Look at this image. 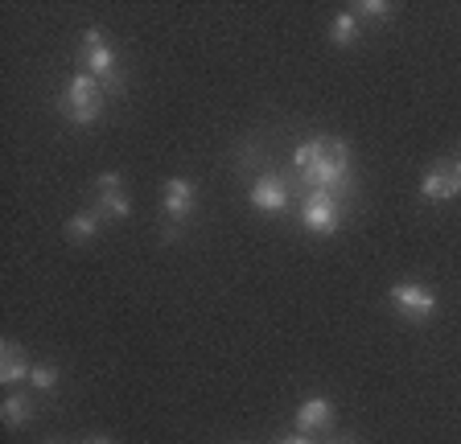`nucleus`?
Wrapping results in <instances>:
<instances>
[{
	"label": "nucleus",
	"instance_id": "obj_2",
	"mask_svg": "<svg viewBox=\"0 0 461 444\" xmlns=\"http://www.w3.org/2000/svg\"><path fill=\"white\" fill-rule=\"evenodd\" d=\"M58 107H62V116H67L70 124H78V128L95 124V120L104 116V87H99L91 75H70Z\"/></svg>",
	"mask_w": 461,
	"mask_h": 444
},
{
	"label": "nucleus",
	"instance_id": "obj_9",
	"mask_svg": "<svg viewBox=\"0 0 461 444\" xmlns=\"http://www.w3.org/2000/svg\"><path fill=\"white\" fill-rule=\"evenodd\" d=\"M95 190H99V202H95V210L104 214V218H128V210H132V202H128V193H124V185H120V173H104L95 182Z\"/></svg>",
	"mask_w": 461,
	"mask_h": 444
},
{
	"label": "nucleus",
	"instance_id": "obj_16",
	"mask_svg": "<svg viewBox=\"0 0 461 444\" xmlns=\"http://www.w3.org/2000/svg\"><path fill=\"white\" fill-rule=\"evenodd\" d=\"M358 17H371V21H387L392 17V4L387 0H363V4H355Z\"/></svg>",
	"mask_w": 461,
	"mask_h": 444
},
{
	"label": "nucleus",
	"instance_id": "obj_1",
	"mask_svg": "<svg viewBox=\"0 0 461 444\" xmlns=\"http://www.w3.org/2000/svg\"><path fill=\"white\" fill-rule=\"evenodd\" d=\"M293 164L301 169L309 190H350V145L334 136H309L297 145Z\"/></svg>",
	"mask_w": 461,
	"mask_h": 444
},
{
	"label": "nucleus",
	"instance_id": "obj_6",
	"mask_svg": "<svg viewBox=\"0 0 461 444\" xmlns=\"http://www.w3.org/2000/svg\"><path fill=\"white\" fill-rule=\"evenodd\" d=\"M248 202L256 206L259 214H280L288 206V182L280 173L256 177V182H251V190H248Z\"/></svg>",
	"mask_w": 461,
	"mask_h": 444
},
{
	"label": "nucleus",
	"instance_id": "obj_3",
	"mask_svg": "<svg viewBox=\"0 0 461 444\" xmlns=\"http://www.w3.org/2000/svg\"><path fill=\"white\" fill-rule=\"evenodd\" d=\"M78 62H83V75H91L99 87H120V54H115L112 41H107L99 30H86L83 33Z\"/></svg>",
	"mask_w": 461,
	"mask_h": 444
},
{
	"label": "nucleus",
	"instance_id": "obj_8",
	"mask_svg": "<svg viewBox=\"0 0 461 444\" xmlns=\"http://www.w3.org/2000/svg\"><path fill=\"white\" fill-rule=\"evenodd\" d=\"M194 202H198V185H194L190 177H169V182H165V190H161V210L169 214L173 222L190 218Z\"/></svg>",
	"mask_w": 461,
	"mask_h": 444
},
{
	"label": "nucleus",
	"instance_id": "obj_13",
	"mask_svg": "<svg viewBox=\"0 0 461 444\" xmlns=\"http://www.w3.org/2000/svg\"><path fill=\"white\" fill-rule=\"evenodd\" d=\"M355 38H358V13L355 9L334 13V21H330V41H334V46H350Z\"/></svg>",
	"mask_w": 461,
	"mask_h": 444
},
{
	"label": "nucleus",
	"instance_id": "obj_17",
	"mask_svg": "<svg viewBox=\"0 0 461 444\" xmlns=\"http://www.w3.org/2000/svg\"><path fill=\"white\" fill-rule=\"evenodd\" d=\"M280 444H309V436H305V432H297V436H285Z\"/></svg>",
	"mask_w": 461,
	"mask_h": 444
},
{
	"label": "nucleus",
	"instance_id": "obj_5",
	"mask_svg": "<svg viewBox=\"0 0 461 444\" xmlns=\"http://www.w3.org/2000/svg\"><path fill=\"white\" fill-rule=\"evenodd\" d=\"M301 226L313 235H334L342 226V202L330 190H309L301 202Z\"/></svg>",
	"mask_w": 461,
	"mask_h": 444
},
{
	"label": "nucleus",
	"instance_id": "obj_4",
	"mask_svg": "<svg viewBox=\"0 0 461 444\" xmlns=\"http://www.w3.org/2000/svg\"><path fill=\"white\" fill-rule=\"evenodd\" d=\"M387 300H392V309L400 313L403 321H429L432 313H437V292L424 289L420 280H400L392 284V292H387Z\"/></svg>",
	"mask_w": 461,
	"mask_h": 444
},
{
	"label": "nucleus",
	"instance_id": "obj_18",
	"mask_svg": "<svg viewBox=\"0 0 461 444\" xmlns=\"http://www.w3.org/2000/svg\"><path fill=\"white\" fill-rule=\"evenodd\" d=\"M86 444H115V440H107V436H91Z\"/></svg>",
	"mask_w": 461,
	"mask_h": 444
},
{
	"label": "nucleus",
	"instance_id": "obj_19",
	"mask_svg": "<svg viewBox=\"0 0 461 444\" xmlns=\"http://www.w3.org/2000/svg\"><path fill=\"white\" fill-rule=\"evenodd\" d=\"M453 169H457V173H461V156H457V161H453Z\"/></svg>",
	"mask_w": 461,
	"mask_h": 444
},
{
	"label": "nucleus",
	"instance_id": "obj_10",
	"mask_svg": "<svg viewBox=\"0 0 461 444\" xmlns=\"http://www.w3.org/2000/svg\"><path fill=\"white\" fill-rule=\"evenodd\" d=\"M29 375H33V362L25 358V350L17 342H5L0 346V383L17 386V383H29Z\"/></svg>",
	"mask_w": 461,
	"mask_h": 444
},
{
	"label": "nucleus",
	"instance_id": "obj_7",
	"mask_svg": "<svg viewBox=\"0 0 461 444\" xmlns=\"http://www.w3.org/2000/svg\"><path fill=\"white\" fill-rule=\"evenodd\" d=\"M420 193L429 202H453L461 193V173L453 169V161H441V164H432V169H424Z\"/></svg>",
	"mask_w": 461,
	"mask_h": 444
},
{
	"label": "nucleus",
	"instance_id": "obj_15",
	"mask_svg": "<svg viewBox=\"0 0 461 444\" xmlns=\"http://www.w3.org/2000/svg\"><path fill=\"white\" fill-rule=\"evenodd\" d=\"M29 383L38 386V391H54V386H58V367H50V362H41V367H33V375H29Z\"/></svg>",
	"mask_w": 461,
	"mask_h": 444
},
{
	"label": "nucleus",
	"instance_id": "obj_11",
	"mask_svg": "<svg viewBox=\"0 0 461 444\" xmlns=\"http://www.w3.org/2000/svg\"><path fill=\"white\" fill-rule=\"evenodd\" d=\"M334 424V404L326 395H313L297 407V432H321V428Z\"/></svg>",
	"mask_w": 461,
	"mask_h": 444
},
{
	"label": "nucleus",
	"instance_id": "obj_12",
	"mask_svg": "<svg viewBox=\"0 0 461 444\" xmlns=\"http://www.w3.org/2000/svg\"><path fill=\"white\" fill-rule=\"evenodd\" d=\"M99 226H104V214H99L95 206H91V210H78V214H70V222H67V239L86 243L99 235Z\"/></svg>",
	"mask_w": 461,
	"mask_h": 444
},
{
	"label": "nucleus",
	"instance_id": "obj_14",
	"mask_svg": "<svg viewBox=\"0 0 461 444\" xmlns=\"http://www.w3.org/2000/svg\"><path fill=\"white\" fill-rule=\"evenodd\" d=\"M0 415H5V428H21L29 420V395H9L5 399V407H0Z\"/></svg>",
	"mask_w": 461,
	"mask_h": 444
}]
</instances>
